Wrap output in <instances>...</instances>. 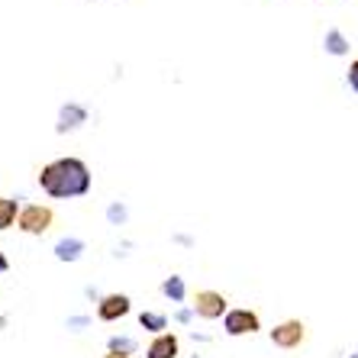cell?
I'll use <instances>...</instances> for the list:
<instances>
[{
    "label": "cell",
    "instance_id": "1",
    "mask_svg": "<svg viewBox=\"0 0 358 358\" xmlns=\"http://www.w3.org/2000/svg\"><path fill=\"white\" fill-rule=\"evenodd\" d=\"M39 184L52 197H81L91 191V171L78 159H59L42 168Z\"/></svg>",
    "mask_w": 358,
    "mask_h": 358
},
{
    "label": "cell",
    "instance_id": "2",
    "mask_svg": "<svg viewBox=\"0 0 358 358\" xmlns=\"http://www.w3.org/2000/svg\"><path fill=\"white\" fill-rule=\"evenodd\" d=\"M52 226V210L49 207H26L20 213V229L29 236H42Z\"/></svg>",
    "mask_w": 358,
    "mask_h": 358
},
{
    "label": "cell",
    "instance_id": "3",
    "mask_svg": "<svg viewBox=\"0 0 358 358\" xmlns=\"http://www.w3.org/2000/svg\"><path fill=\"white\" fill-rule=\"evenodd\" d=\"M223 326L229 336H245V333H255V329H259V317H255L252 310H229Z\"/></svg>",
    "mask_w": 358,
    "mask_h": 358
},
{
    "label": "cell",
    "instance_id": "4",
    "mask_svg": "<svg viewBox=\"0 0 358 358\" xmlns=\"http://www.w3.org/2000/svg\"><path fill=\"white\" fill-rule=\"evenodd\" d=\"M194 310H197V317H203V320H217L226 313V300H223V294H217V291H200Z\"/></svg>",
    "mask_w": 358,
    "mask_h": 358
},
{
    "label": "cell",
    "instance_id": "5",
    "mask_svg": "<svg viewBox=\"0 0 358 358\" xmlns=\"http://www.w3.org/2000/svg\"><path fill=\"white\" fill-rule=\"evenodd\" d=\"M271 339H275V345H281V349H294V345L303 342V323H300V320H287V323L271 329Z\"/></svg>",
    "mask_w": 358,
    "mask_h": 358
},
{
    "label": "cell",
    "instance_id": "6",
    "mask_svg": "<svg viewBox=\"0 0 358 358\" xmlns=\"http://www.w3.org/2000/svg\"><path fill=\"white\" fill-rule=\"evenodd\" d=\"M97 313H100V320H107V323L126 317V313H129V297H126V294H110V297L100 300Z\"/></svg>",
    "mask_w": 358,
    "mask_h": 358
},
{
    "label": "cell",
    "instance_id": "7",
    "mask_svg": "<svg viewBox=\"0 0 358 358\" xmlns=\"http://www.w3.org/2000/svg\"><path fill=\"white\" fill-rule=\"evenodd\" d=\"M178 355V339L171 333H162L159 339L149 345V355L145 358H175Z\"/></svg>",
    "mask_w": 358,
    "mask_h": 358
},
{
    "label": "cell",
    "instance_id": "8",
    "mask_svg": "<svg viewBox=\"0 0 358 358\" xmlns=\"http://www.w3.org/2000/svg\"><path fill=\"white\" fill-rule=\"evenodd\" d=\"M81 252H84V242H78V239H65L55 245V255H59L62 262H75Z\"/></svg>",
    "mask_w": 358,
    "mask_h": 358
},
{
    "label": "cell",
    "instance_id": "9",
    "mask_svg": "<svg viewBox=\"0 0 358 358\" xmlns=\"http://www.w3.org/2000/svg\"><path fill=\"white\" fill-rule=\"evenodd\" d=\"M326 52H329V55H345V52H349V42H345V36H342L339 29H329V33H326Z\"/></svg>",
    "mask_w": 358,
    "mask_h": 358
},
{
    "label": "cell",
    "instance_id": "10",
    "mask_svg": "<svg viewBox=\"0 0 358 358\" xmlns=\"http://www.w3.org/2000/svg\"><path fill=\"white\" fill-rule=\"evenodd\" d=\"M84 123V110L78 107H65L62 110V123H59V133H68V129H75V126Z\"/></svg>",
    "mask_w": 358,
    "mask_h": 358
},
{
    "label": "cell",
    "instance_id": "11",
    "mask_svg": "<svg viewBox=\"0 0 358 358\" xmlns=\"http://www.w3.org/2000/svg\"><path fill=\"white\" fill-rule=\"evenodd\" d=\"M13 220H17V200L0 197V229H10Z\"/></svg>",
    "mask_w": 358,
    "mask_h": 358
},
{
    "label": "cell",
    "instance_id": "12",
    "mask_svg": "<svg viewBox=\"0 0 358 358\" xmlns=\"http://www.w3.org/2000/svg\"><path fill=\"white\" fill-rule=\"evenodd\" d=\"M162 291H165L171 300H184V281L181 278H168V281L162 284Z\"/></svg>",
    "mask_w": 358,
    "mask_h": 358
},
{
    "label": "cell",
    "instance_id": "13",
    "mask_svg": "<svg viewBox=\"0 0 358 358\" xmlns=\"http://www.w3.org/2000/svg\"><path fill=\"white\" fill-rule=\"evenodd\" d=\"M139 323L145 326V329H165V317H162V313H142L139 317Z\"/></svg>",
    "mask_w": 358,
    "mask_h": 358
},
{
    "label": "cell",
    "instance_id": "14",
    "mask_svg": "<svg viewBox=\"0 0 358 358\" xmlns=\"http://www.w3.org/2000/svg\"><path fill=\"white\" fill-rule=\"evenodd\" d=\"M133 349H136L133 339H110V352H123V355H129Z\"/></svg>",
    "mask_w": 358,
    "mask_h": 358
},
{
    "label": "cell",
    "instance_id": "15",
    "mask_svg": "<svg viewBox=\"0 0 358 358\" xmlns=\"http://www.w3.org/2000/svg\"><path fill=\"white\" fill-rule=\"evenodd\" d=\"M349 87L358 94V59L352 62V68H349Z\"/></svg>",
    "mask_w": 358,
    "mask_h": 358
},
{
    "label": "cell",
    "instance_id": "16",
    "mask_svg": "<svg viewBox=\"0 0 358 358\" xmlns=\"http://www.w3.org/2000/svg\"><path fill=\"white\" fill-rule=\"evenodd\" d=\"M7 268H10V265H7V259H3V252H0V275H3Z\"/></svg>",
    "mask_w": 358,
    "mask_h": 358
},
{
    "label": "cell",
    "instance_id": "17",
    "mask_svg": "<svg viewBox=\"0 0 358 358\" xmlns=\"http://www.w3.org/2000/svg\"><path fill=\"white\" fill-rule=\"evenodd\" d=\"M107 358H133V355H123V352H110Z\"/></svg>",
    "mask_w": 358,
    "mask_h": 358
},
{
    "label": "cell",
    "instance_id": "18",
    "mask_svg": "<svg viewBox=\"0 0 358 358\" xmlns=\"http://www.w3.org/2000/svg\"><path fill=\"white\" fill-rule=\"evenodd\" d=\"M352 358H358V352H355V355H352Z\"/></svg>",
    "mask_w": 358,
    "mask_h": 358
}]
</instances>
